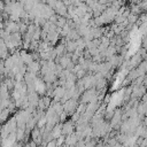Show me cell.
<instances>
[{
	"label": "cell",
	"mask_w": 147,
	"mask_h": 147,
	"mask_svg": "<svg viewBox=\"0 0 147 147\" xmlns=\"http://www.w3.org/2000/svg\"><path fill=\"white\" fill-rule=\"evenodd\" d=\"M74 131V124L71 122H65L62 126V133L64 134H71Z\"/></svg>",
	"instance_id": "3"
},
{
	"label": "cell",
	"mask_w": 147,
	"mask_h": 147,
	"mask_svg": "<svg viewBox=\"0 0 147 147\" xmlns=\"http://www.w3.org/2000/svg\"><path fill=\"white\" fill-rule=\"evenodd\" d=\"M65 47H67V51H68L69 53H75V52L77 51V48H78V45H77V42L74 41V40H68V41L65 42Z\"/></svg>",
	"instance_id": "2"
},
{
	"label": "cell",
	"mask_w": 147,
	"mask_h": 147,
	"mask_svg": "<svg viewBox=\"0 0 147 147\" xmlns=\"http://www.w3.org/2000/svg\"><path fill=\"white\" fill-rule=\"evenodd\" d=\"M47 147H56V142L53 140V141H49L48 142V145H47Z\"/></svg>",
	"instance_id": "5"
},
{
	"label": "cell",
	"mask_w": 147,
	"mask_h": 147,
	"mask_svg": "<svg viewBox=\"0 0 147 147\" xmlns=\"http://www.w3.org/2000/svg\"><path fill=\"white\" fill-rule=\"evenodd\" d=\"M142 48H145L147 51V38H145L144 41H142Z\"/></svg>",
	"instance_id": "6"
},
{
	"label": "cell",
	"mask_w": 147,
	"mask_h": 147,
	"mask_svg": "<svg viewBox=\"0 0 147 147\" xmlns=\"http://www.w3.org/2000/svg\"><path fill=\"white\" fill-rule=\"evenodd\" d=\"M127 21H129V24H136L138 22V15H134L131 13V15L127 17Z\"/></svg>",
	"instance_id": "4"
},
{
	"label": "cell",
	"mask_w": 147,
	"mask_h": 147,
	"mask_svg": "<svg viewBox=\"0 0 147 147\" xmlns=\"http://www.w3.org/2000/svg\"><path fill=\"white\" fill-rule=\"evenodd\" d=\"M77 106H78V103H77V100H76V99H69V100L65 101L64 105H63L64 111H67V113H72V111L76 110Z\"/></svg>",
	"instance_id": "1"
}]
</instances>
